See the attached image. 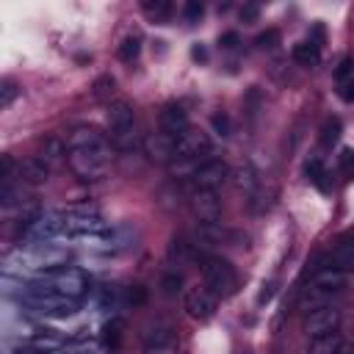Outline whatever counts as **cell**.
I'll use <instances>...</instances> for the list:
<instances>
[{"label":"cell","instance_id":"6da1fadb","mask_svg":"<svg viewBox=\"0 0 354 354\" xmlns=\"http://www.w3.org/2000/svg\"><path fill=\"white\" fill-rule=\"evenodd\" d=\"M67 163L81 180H100L111 169V144L94 127H75L67 138Z\"/></svg>","mask_w":354,"mask_h":354},{"label":"cell","instance_id":"7a4b0ae2","mask_svg":"<svg viewBox=\"0 0 354 354\" xmlns=\"http://www.w3.org/2000/svg\"><path fill=\"white\" fill-rule=\"evenodd\" d=\"M202 285L214 296H230L238 288V274L236 266L225 258H205L202 260Z\"/></svg>","mask_w":354,"mask_h":354},{"label":"cell","instance_id":"3957f363","mask_svg":"<svg viewBox=\"0 0 354 354\" xmlns=\"http://www.w3.org/2000/svg\"><path fill=\"white\" fill-rule=\"evenodd\" d=\"M346 280H348V277H346V271L321 269V271L310 280V288H307V293H304V304H310V307H321L326 296H332V293H337V291H343V288H346Z\"/></svg>","mask_w":354,"mask_h":354},{"label":"cell","instance_id":"277c9868","mask_svg":"<svg viewBox=\"0 0 354 354\" xmlns=\"http://www.w3.org/2000/svg\"><path fill=\"white\" fill-rule=\"evenodd\" d=\"M141 343L149 354H163V351H171L174 343H177V332L171 326V321L166 318H155L149 321L144 329H141Z\"/></svg>","mask_w":354,"mask_h":354},{"label":"cell","instance_id":"5b68a950","mask_svg":"<svg viewBox=\"0 0 354 354\" xmlns=\"http://www.w3.org/2000/svg\"><path fill=\"white\" fill-rule=\"evenodd\" d=\"M189 208H191L194 219H200V225H216L222 216V200L216 191L194 189V194L189 197Z\"/></svg>","mask_w":354,"mask_h":354},{"label":"cell","instance_id":"8992f818","mask_svg":"<svg viewBox=\"0 0 354 354\" xmlns=\"http://www.w3.org/2000/svg\"><path fill=\"white\" fill-rule=\"evenodd\" d=\"M214 149V141L205 130L200 127H189L186 133L177 136V158H186V160H197L202 155H208Z\"/></svg>","mask_w":354,"mask_h":354},{"label":"cell","instance_id":"52a82bcc","mask_svg":"<svg viewBox=\"0 0 354 354\" xmlns=\"http://www.w3.org/2000/svg\"><path fill=\"white\" fill-rule=\"evenodd\" d=\"M337 326H340V310H335L329 304L313 307V313H307V318H304V332L310 340L329 335V332H337Z\"/></svg>","mask_w":354,"mask_h":354},{"label":"cell","instance_id":"ba28073f","mask_svg":"<svg viewBox=\"0 0 354 354\" xmlns=\"http://www.w3.org/2000/svg\"><path fill=\"white\" fill-rule=\"evenodd\" d=\"M194 189H205V191H216V186H222L227 177H230V169H227V163L225 160H219V158H211V160H205V163H200L197 169H194Z\"/></svg>","mask_w":354,"mask_h":354},{"label":"cell","instance_id":"9c48e42d","mask_svg":"<svg viewBox=\"0 0 354 354\" xmlns=\"http://www.w3.org/2000/svg\"><path fill=\"white\" fill-rule=\"evenodd\" d=\"M216 299L219 296H214L205 285L202 288H191L189 293H186V313L194 318V321H211L214 315H216Z\"/></svg>","mask_w":354,"mask_h":354},{"label":"cell","instance_id":"30bf717a","mask_svg":"<svg viewBox=\"0 0 354 354\" xmlns=\"http://www.w3.org/2000/svg\"><path fill=\"white\" fill-rule=\"evenodd\" d=\"M158 125H160V133H166V136H180V133H186L189 130V111L180 105V103H169V105H163L160 108V114H158Z\"/></svg>","mask_w":354,"mask_h":354},{"label":"cell","instance_id":"8fae6325","mask_svg":"<svg viewBox=\"0 0 354 354\" xmlns=\"http://www.w3.org/2000/svg\"><path fill=\"white\" fill-rule=\"evenodd\" d=\"M144 152L152 163H169L177 158V138L166 133H152L144 138Z\"/></svg>","mask_w":354,"mask_h":354},{"label":"cell","instance_id":"7c38bea8","mask_svg":"<svg viewBox=\"0 0 354 354\" xmlns=\"http://www.w3.org/2000/svg\"><path fill=\"white\" fill-rule=\"evenodd\" d=\"M105 122H108L111 136L125 133V130H133V127H136V111H133V105H130V103L116 100V103H111V105H108Z\"/></svg>","mask_w":354,"mask_h":354},{"label":"cell","instance_id":"4fadbf2b","mask_svg":"<svg viewBox=\"0 0 354 354\" xmlns=\"http://www.w3.org/2000/svg\"><path fill=\"white\" fill-rule=\"evenodd\" d=\"M326 269L346 271V274L354 269V233H346L343 238H337V244L326 258Z\"/></svg>","mask_w":354,"mask_h":354},{"label":"cell","instance_id":"5bb4252c","mask_svg":"<svg viewBox=\"0 0 354 354\" xmlns=\"http://www.w3.org/2000/svg\"><path fill=\"white\" fill-rule=\"evenodd\" d=\"M230 183H233V189H236V191H241L244 197H252V194L258 191V186H260L258 169H255L249 160L238 163V166L230 171Z\"/></svg>","mask_w":354,"mask_h":354},{"label":"cell","instance_id":"9a60e30c","mask_svg":"<svg viewBox=\"0 0 354 354\" xmlns=\"http://www.w3.org/2000/svg\"><path fill=\"white\" fill-rule=\"evenodd\" d=\"M20 180L28 183V186H45V183L50 180V166H48L39 155L25 158V160L20 163Z\"/></svg>","mask_w":354,"mask_h":354},{"label":"cell","instance_id":"2e32d148","mask_svg":"<svg viewBox=\"0 0 354 354\" xmlns=\"http://www.w3.org/2000/svg\"><path fill=\"white\" fill-rule=\"evenodd\" d=\"M200 258H202V252H200L197 244H191V241H186V238H171V244H169V260H171V263L186 266V263H194V260H200Z\"/></svg>","mask_w":354,"mask_h":354},{"label":"cell","instance_id":"e0dca14e","mask_svg":"<svg viewBox=\"0 0 354 354\" xmlns=\"http://www.w3.org/2000/svg\"><path fill=\"white\" fill-rule=\"evenodd\" d=\"M70 155V149H67V144L61 141V138H56V136H48L42 144H39V158L50 166V169H56V166H61L64 163V158Z\"/></svg>","mask_w":354,"mask_h":354},{"label":"cell","instance_id":"ac0fdd59","mask_svg":"<svg viewBox=\"0 0 354 354\" xmlns=\"http://www.w3.org/2000/svg\"><path fill=\"white\" fill-rule=\"evenodd\" d=\"M293 61L302 64V67H315L321 61V39H304L299 45H293L291 50Z\"/></svg>","mask_w":354,"mask_h":354},{"label":"cell","instance_id":"d6986e66","mask_svg":"<svg viewBox=\"0 0 354 354\" xmlns=\"http://www.w3.org/2000/svg\"><path fill=\"white\" fill-rule=\"evenodd\" d=\"M125 329H127L125 318H122V315H111V318L103 324V332H100L103 346L111 348V351L119 348V346H122V337H125Z\"/></svg>","mask_w":354,"mask_h":354},{"label":"cell","instance_id":"ffe728a7","mask_svg":"<svg viewBox=\"0 0 354 354\" xmlns=\"http://www.w3.org/2000/svg\"><path fill=\"white\" fill-rule=\"evenodd\" d=\"M340 346H343L340 332H329V335L313 337V340H310V346H307V354H335Z\"/></svg>","mask_w":354,"mask_h":354},{"label":"cell","instance_id":"44dd1931","mask_svg":"<svg viewBox=\"0 0 354 354\" xmlns=\"http://www.w3.org/2000/svg\"><path fill=\"white\" fill-rule=\"evenodd\" d=\"M337 138H340V119L337 116H326L321 122V127H318V144L329 149L332 144H337Z\"/></svg>","mask_w":354,"mask_h":354},{"label":"cell","instance_id":"7402d4cb","mask_svg":"<svg viewBox=\"0 0 354 354\" xmlns=\"http://www.w3.org/2000/svg\"><path fill=\"white\" fill-rule=\"evenodd\" d=\"M141 9H144V14H147L149 20H155V23H160V25L171 17V3H169V0H144Z\"/></svg>","mask_w":354,"mask_h":354},{"label":"cell","instance_id":"603a6c76","mask_svg":"<svg viewBox=\"0 0 354 354\" xmlns=\"http://www.w3.org/2000/svg\"><path fill=\"white\" fill-rule=\"evenodd\" d=\"M160 293L163 296H177L183 291V274L177 271V269H171V271H163V277H160Z\"/></svg>","mask_w":354,"mask_h":354},{"label":"cell","instance_id":"cb8c5ba5","mask_svg":"<svg viewBox=\"0 0 354 354\" xmlns=\"http://www.w3.org/2000/svg\"><path fill=\"white\" fill-rule=\"evenodd\" d=\"M111 144L116 147V149H122V152H133L138 144H144L141 138H138V133H136V127L133 130H125V133H116V136H111Z\"/></svg>","mask_w":354,"mask_h":354},{"label":"cell","instance_id":"d4e9b609","mask_svg":"<svg viewBox=\"0 0 354 354\" xmlns=\"http://www.w3.org/2000/svg\"><path fill=\"white\" fill-rule=\"evenodd\" d=\"M138 53H141V39H138V37L122 39V45H119V50H116V56H119L122 61H136Z\"/></svg>","mask_w":354,"mask_h":354},{"label":"cell","instance_id":"484cf974","mask_svg":"<svg viewBox=\"0 0 354 354\" xmlns=\"http://www.w3.org/2000/svg\"><path fill=\"white\" fill-rule=\"evenodd\" d=\"M17 97H20V86H17L12 78H6L3 83H0V108L6 111Z\"/></svg>","mask_w":354,"mask_h":354},{"label":"cell","instance_id":"4316f807","mask_svg":"<svg viewBox=\"0 0 354 354\" xmlns=\"http://www.w3.org/2000/svg\"><path fill=\"white\" fill-rule=\"evenodd\" d=\"M280 39H282V34H280L277 28H269V31H263V34H258V39H255V45H258L260 50H271V48H277V45H280Z\"/></svg>","mask_w":354,"mask_h":354},{"label":"cell","instance_id":"83f0119b","mask_svg":"<svg viewBox=\"0 0 354 354\" xmlns=\"http://www.w3.org/2000/svg\"><path fill=\"white\" fill-rule=\"evenodd\" d=\"M202 14H205V6L200 3V0H189V3L183 6V17H186V23H200L202 20Z\"/></svg>","mask_w":354,"mask_h":354},{"label":"cell","instance_id":"f1b7e54d","mask_svg":"<svg viewBox=\"0 0 354 354\" xmlns=\"http://www.w3.org/2000/svg\"><path fill=\"white\" fill-rule=\"evenodd\" d=\"M211 125H214V130H216L219 136H230V130H233V125H230V116H227L225 111H216V114L211 116Z\"/></svg>","mask_w":354,"mask_h":354},{"label":"cell","instance_id":"f546056e","mask_svg":"<svg viewBox=\"0 0 354 354\" xmlns=\"http://www.w3.org/2000/svg\"><path fill=\"white\" fill-rule=\"evenodd\" d=\"M125 299H127V304L138 307V304H144V302H147V288H144V285H130V288H127V293H125Z\"/></svg>","mask_w":354,"mask_h":354},{"label":"cell","instance_id":"4dcf8cb0","mask_svg":"<svg viewBox=\"0 0 354 354\" xmlns=\"http://www.w3.org/2000/svg\"><path fill=\"white\" fill-rule=\"evenodd\" d=\"M111 92H114V78H111V75H103V78L94 83V97H97V100H105Z\"/></svg>","mask_w":354,"mask_h":354},{"label":"cell","instance_id":"1f68e13d","mask_svg":"<svg viewBox=\"0 0 354 354\" xmlns=\"http://www.w3.org/2000/svg\"><path fill=\"white\" fill-rule=\"evenodd\" d=\"M12 171H14V158L3 155V158H0V180H3V186L12 183Z\"/></svg>","mask_w":354,"mask_h":354},{"label":"cell","instance_id":"d6a6232c","mask_svg":"<svg viewBox=\"0 0 354 354\" xmlns=\"http://www.w3.org/2000/svg\"><path fill=\"white\" fill-rule=\"evenodd\" d=\"M337 97H340L343 103H354V75H348L346 81H340V86H337Z\"/></svg>","mask_w":354,"mask_h":354},{"label":"cell","instance_id":"836d02e7","mask_svg":"<svg viewBox=\"0 0 354 354\" xmlns=\"http://www.w3.org/2000/svg\"><path fill=\"white\" fill-rule=\"evenodd\" d=\"M274 293H277V280L263 282V288H260V293H258V304H269V302L274 299Z\"/></svg>","mask_w":354,"mask_h":354},{"label":"cell","instance_id":"e575fe53","mask_svg":"<svg viewBox=\"0 0 354 354\" xmlns=\"http://www.w3.org/2000/svg\"><path fill=\"white\" fill-rule=\"evenodd\" d=\"M219 45H222V48H227V50H233V48H238V45H241V39H238V34H236V31H227V34H222V37H219Z\"/></svg>","mask_w":354,"mask_h":354},{"label":"cell","instance_id":"d590c367","mask_svg":"<svg viewBox=\"0 0 354 354\" xmlns=\"http://www.w3.org/2000/svg\"><path fill=\"white\" fill-rule=\"evenodd\" d=\"M258 14H260V9H258V6H252V3L241 9V20H244V23H255V20H258Z\"/></svg>","mask_w":354,"mask_h":354},{"label":"cell","instance_id":"8d00e7d4","mask_svg":"<svg viewBox=\"0 0 354 354\" xmlns=\"http://www.w3.org/2000/svg\"><path fill=\"white\" fill-rule=\"evenodd\" d=\"M191 59H194V61H208V50H205L202 45H194V48H191Z\"/></svg>","mask_w":354,"mask_h":354},{"label":"cell","instance_id":"74e56055","mask_svg":"<svg viewBox=\"0 0 354 354\" xmlns=\"http://www.w3.org/2000/svg\"><path fill=\"white\" fill-rule=\"evenodd\" d=\"M348 72H351V61L346 59V61L337 67V78H340V81H346V78H348Z\"/></svg>","mask_w":354,"mask_h":354},{"label":"cell","instance_id":"f35d334b","mask_svg":"<svg viewBox=\"0 0 354 354\" xmlns=\"http://www.w3.org/2000/svg\"><path fill=\"white\" fill-rule=\"evenodd\" d=\"M335 354H354V346H348V343H343V346H340V348H337Z\"/></svg>","mask_w":354,"mask_h":354}]
</instances>
